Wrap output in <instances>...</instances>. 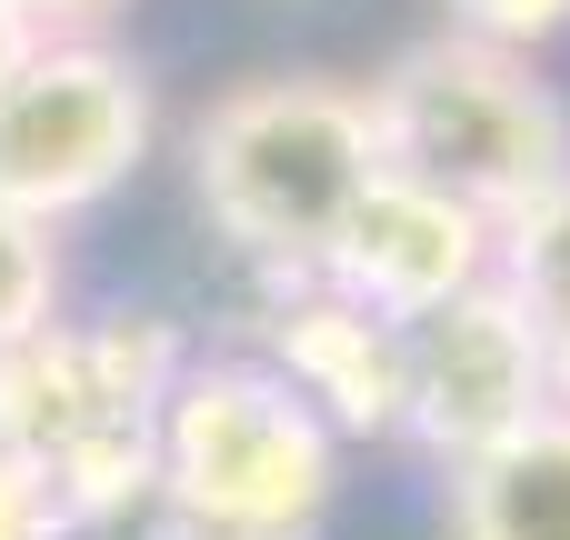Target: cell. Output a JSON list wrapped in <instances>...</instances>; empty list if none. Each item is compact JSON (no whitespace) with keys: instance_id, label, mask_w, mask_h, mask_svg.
Returning a JSON list of instances; mask_svg holds the SVG:
<instances>
[{"instance_id":"obj_1","label":"cell","mask_w":570,"mask_h":540,"mask_svg":"<svg viewBox=\"0 0 570 540\" xmlns=\"http://www.w3.org/2000/svg\"><path fill=\"white\" fill-rule=\"evenodd\" d=\"M190 351L160 311H100V321L50 311L0 351V461H20L60 521H120L150 501L160 411Z\"/></svg>"},{"instance_id":"obj_2","label":"cell","mask_w":570,"mask_h":540,"mask_svg":"<svg viewBox=\"0 0 570 540\" xmlns=\"http://www.w3.org/2000/svg\"><path fill=\"white\" fill-rule=\"evenodd\" d=\"M371 170H381L371 100H361V80H331V70L230 80L190 120V200L271 281L321 271V251L351 220V200L371 190Z\"/></svg>"},{"instance_id":"obj_3","label":"cell","mask_w":570,"mask_h":540,"mask_svg":"<svg viewBox=\"0 0 570 540\" xmlns=\"http://www.w3.org/2000/svg\"><path fill=\"white\" fill-rule=\"evenodd\" d=\"M341 501V431L261 361H190L160 411L150 540H321Z\"/></svg>"},{"instance_id":"obj_4","label":"cell","mask_w":570,"mask_h":540,"mask_svg":"<svg viewBox=\"0 0 570 540\" xmlns=\"http://www.w3.org/2000/svg\"><path fill=\"white\" fill-rule=\"evenodd\" d=\"M361 100H371L381 170H411V180L471 200L491 230L511 210H531L551 180H570V100L531 70V50L431 30L411 50H391L381 80H361Z\"/></svg>"},{"instance_id":"obj_5","label":"cell","mask_w":570,"mask_h":540,"mask_svg":"<svg viewBox=\"0 0 570 540\" xmlns=\"http://www.w3.org/2000/svg\"><path fill=\"white\" fill-rule=\"evenodd\" d=\"M160 140L150 70L90 30H40L0 70V200L30 220H80L100 210Z\"/></svg>"},{"instance_id":"obj_6","label":"cell","mask_w":570,"mask_h":540,"mask_svg":"<svg viewBox=\"0 0 570 540\" xmlns=\"http://www.w3.org/2000/svg\"><path fill=\"white\" fill-rule=\"evenodd\" d=\"M401 361H411L401 371V441H421L441 471L491 451L501 431H521L551 401V381L531 361V331L511 321V301L491 281L421 311V321H401Z\"/></svg>"},{"instance_id":"obj_7","label":"cell","mask_w":570,"mask_h":540,"mask_svg":"<svg viewBox=\"0 0 570 540\" xmlns=\"http://www.w3.org/2000/svg\"><path fill=\"white\" fill-rule=\"evenodd\" d=\"M321 281L371 301L381 321H421L491 281V220L411 170H371V190L351 200V220L321 251Z\"/></svg>"},{"instance_id":"obj_8","label":"cell","mask_w":570,"mask_h":540,"mask_svg":"<svg viewBox=\"0 0 570 540\" xmlns=\"http://www.w3.org/2000/svg\"><path fill=\"white\" fill-rule=\"evenodd\" d=\"M261 371H281L341 441H391L401 431V321L371 301L331 291L321 271L261 291Z\"/></svg>"},{"instance_id":"obj_9","label":"cell","mask_w":570,"mask_h":540,"mask_svg":"<svg viewBox=\"0 0 570 540\" xmlns=\"http://www.w3.org/2000/svg\"><path fill=\"white\" fill-rule=\"evenodd\" d=\"M451 540H570V401H541L491 451L451 461Z\"/></svg>"},{"instance_id":"obj_10","label":"cell","mask_w":570,"mask_h":540,"mask_svg":"<svg viewBox=\"0 0 570 540\" xmlns=\"http://www.w3.org/2000/svg\"><path fill=\"white\" fill-rule=\"evenodd\" d=\"M491 291L531 331V361H541L551 401H570V180H551L531 210H511L491 230Z\"/></svg>"},{"instance_id":"obj_11","label":"cell","mask_w":570,"mask_h":540,"mask_svg":"<svg viewBox=\"0 0 570 540\" xmlns=\"http://www.w3.org/2000/svg\"><path fill=\"white\" fill-rule=\"evenodd\" d=\"M50 311H60V240H50V220L0 200V351L20 331H40Z\"/></svg>"},{"instance_id":"obj_12","label":"cell","mask_w":570,"mask_h":540,"mask_svg":"<svg viewBox=\"0 0 570 540\" xmlns=\"http://www.w3.org/2000/svg\"><path fill=\"white\" fill-rule=\"evenodd\" d=\"M451 20L441 30H471V40H501V50H541L570 30V0H441Z\"/></svg>"},{"instance_id":"obj_13","label":"cell","mask_w":570,"mask_h":540,"mask_svg":"<svg viewBox=\"0 0 570 540\" xmlns=\"http://www.w3.org/2000/svg\"><path fill=\"white\" fill-rule=\"evenodd\" d=\"M0 540H60V511L40 501V481L20 461H0Z\"/></svg>"},{"instance_id":"obj_14","label":"cell","mask_w":570,"mask_h":540,"mask_svg":"<svg viewBox=\"0 0 570 540\" xmlns=\"http://www.w3.org/2000/svg\"><path fill=\"white\" fill-rule=\"evenodd\" d=\"M10 10H20L30 30H90V20H100V10H120V0H10Z\"/></svg>"},{"instance_id":"obj_15","label":"cell","mask_w":570,"mask_h":540,"mask_svg":"<svg viewBox=\"0 0 570 540\" xmlns=\"http://www.w3.org/2000/svg\"><path fill=\"white\" fill-rule=\"evenodd\" d=\"M60 540H150L140 511H120V521H60Z\"/></svg>"},{"instance_id":"obj_16","label":"cell","mask_w":570,"mask_h":540,"mask_svg":"<svg viewBox=\"0 0 570 540\" xmlns=\"http://www.w3.org/2000/svg\"><path fill=\"white\" fill-rule=\"evenodd\" d=\"M30 40H40V30H30V20H20V10H10V0H0V70H10V60H20V50H30Z\"/></svg>"}]
</instances>
